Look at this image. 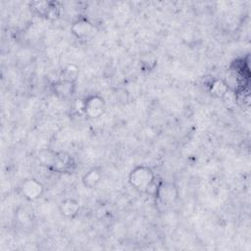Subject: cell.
<instances>
[{
	"label": "cell",
	"mask_w": 251,
	"mask_h": 251,
	"mask_svg": "<svg viewBox=\"0 0 251 251\" xmlns=\"http://www.w3.org/2000/svg\"><path fill=\"white\" fill-rule=\"evenodd\" d=\"M79 211V204L75 199H65L60 204V212L67 218H74Z\"/></svg>",
	"instance_id": "obj_7"
},
{
	"label": "cell",
	"mask_w": 251,
	"mask_h": 251,
	"mask_svg": "<svg viewBox=\"0 0 251 251\" xmlns=\"http://www.w3.org/2000/svg\"><path fill=\"white\" fill-rule=\"evenodd\" d=\"M43 185L35 178H28L23 181L20 186V191L22 195L29 201L36 200L43 193Z\"/></svg>",
	"instance_id": "obj_4"
},
{
	"label": "cell",
	"mask_w": 251,
	"mask_h": 251,
	"mask_svg": "<svg viewBox=\"0 0 251 251\" xmlns=\"http://www.w3.org/2000/svg\"><path fill=\"white\" fill-rule=\"evenodd\" d=\"M54 91L57 95L61 97H69L71 96L75 91V81H68L61 79L54 83L53 85Z\"/></svg>",
	"instance_id": "obj_8"
},
{
	"label": "cell",
	"mask_w": 251,
	"mask_h": 251,
	"mask_svg": "<svg viewBox=\"0 0 251 251\" xmlns=\"http://www.w3.org/2000/svg\"><path fill=\"white\" fill-rule=\"evenodd\" d=\"M155 196L164 205L173 204L178 196V190L172 181H160Z\"/></svg>",
	"instance_id": "obj_3"
},
{
	"label": "cell",
	"mask_w": 251,
	"mask_h": 251,
	"mask_svg": "<svg viewBox=\"0 0 251 251\" xmlns=\"http://www.w3.org/2000/svg\"><path fill=\"white\" fill-rule=\"evenodd\" d=\"M77 75H78V68L74 64L68 65L62 71V79H64V80L75 81Z\"/></svg>",
	"instance_id": "obj_12"
},
{
	"label": "cell",
	"mask_w": 251,
	"mask_h": 251,
	"mask_svg": "<svg viewBox=\"0 0 251 251\" xmlns=\"http://www.w3.org/2000/svg\"><path fill=\"white\" fill-rule=\"evenodd\" d=\"M71 30L77 38H85L91 35L94 31V25L85 18H79L72 25Z\"/></svg>",
	"instance_id": "obj_5"
},
{
	"label": "cell",
	"mask_w": 251,
	"mask_h": 251,
	"mask_svg": "<svg viewBox=\"0 0 251 251\" xmlns=\"http://www.w3.org/2000/svg\"><path fill=\"white\" fill-rule=\"evenodd\" d=\"M128 180L135 189L146 192L148 187L155 180V175L149 167L140 165L130 172Z\"/></svg>",
	"instance_id": "obj_1"
},
{
	"label": "cell",
	"mask_w": 251,
	"mask_h": 251,
	"mask_svg": "<svg viewBox=\"0 0 251 251\" xmlns=\"http://www.w3.org/2000/svg\"><path fill=\"white\" fill-rule=\"evenodd\" d=\"M101 177V171L98 168H93L82 176V183L87 188H94L100 182Z\"/></svg>",
	"instance_id": "obj_9"
},
{
	"label": "cell",
	"mask_w": 251,
	"mask_h": 251,
	"mask_svg": "<svg viewBox=\"0 0 251 251\" xmlns=\"http://www.w3.org/2000/svg\"><path fill=\"white\" fill-rule=\"evenodd\" d=\"M75 167V162L73 157L67 152H57L55 162L52 170L60 173L72 171Z\"/></svg>",
	"instance_id": "obj_6"
},
{
	"label": "cell",
	"mask_w": 251,
	"mask_h": 251,
	"mask_svg": "<svg viewBox=\"0 0 251 251\" xmlns=\"http://www.w3.org/2000/svg\"><path fill=\"white\" fill-rule=\"evenodd\" d=\"M56 153H57L56 151H53L51 149H41L38 152L39 162L43 166L52 170L54 162H55V158H56Z\"/></svg>",
	"instance_id": "obj_11"
},
{
	"label": "cell",
	"mask_w": 251,
	"mask_h": 251,
	"mask_svg": "<svg viewBox=\"0 0 251 251\" xmlns=\"http://www.w3.org/2000/svg\"><path fill=\"white\" fill-rule=\"evenodd\" d=\"M209 90L213 96L223 98L228 90V85L222 79H214L209 85Z\"/></svg>",
	"instance_id": "obj_10"
},
{
	"label": "cell",
	"mask_w": 251,
	"mask_h": 251,
	"mask_svg": "<svg viewBox=\"0 0 251 251\" xmlns=\"http://www.w3.org/2000/svg\"><path fill=\"white\" fill-rule=\"evenodd\" d=\"M82 111L90 119L99 118L105 110L104 99L99 95L88 96L82 102Z\"/></svg>",
	"instance_id": "obj_2"
}]
</instances>
